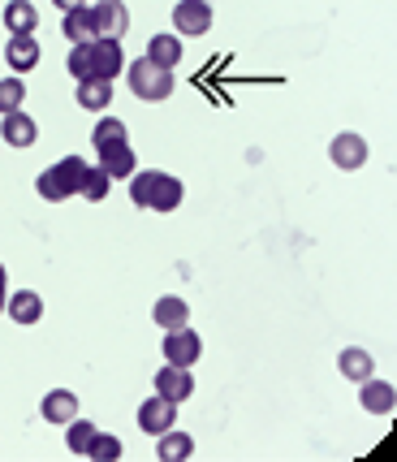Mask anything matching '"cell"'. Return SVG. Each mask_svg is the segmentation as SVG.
<instances>
[{
  "mask_svg": "<svg viewBox=\"0 0 397 462\" xmlns=\"http://www.w3.org/2000/svg\"><path fill=\"white\" fill-rule=\"evenodd\" d=\"M69 74L74 79H91V43H74V52H69Z\"/></svg>",
  "mask_w": 397,
  "mask_h": 462,
  "instance_id": "29",
  "label": "cell"
},
{
  "mask_svg": "<svg viewBox=\"0 0 397 462\" xmlns=\"http://www.w3.org/2000/svg\"><path fill=\"white\" fill-rule=\"evenodd\" d=\"M0 134H5V143H9V147H31V143L40 139V125L26 117L22 108H14V113H5V125H0Z\"/></svg>",
  "mask_w": 397,
  "mask_h": 462,
  "instance_id": "12",
  "label": "cell"
},
{
  "mask_svg": "<svg viewBox=\"0 0 397 462\" xmlns=\"http://www.w3.org/2000/svg\"><path fill=\"white\" fill-rule=\"evenodd\" d=\"M91 143H96V152H104V147H117V143H125V121H117V117L96 121V130H91Z\"/></svg>",
  "mask_w": 397,
  "mask_h": 462,
  "instance_id": "24",
  "label": "cell"
},
{
  "mask_svg": "<svg viewBox=\"0 0 397 462\" xmlns=\"http://www.w3.org/2000/svg\"><path fill=\"white\" fill-rule=\"evenodd\" d=\"M164 359L173 363V367H195L198 355H203V342H198V333L190 324H181V328H169V337H164Z\"/></svg>",
  "mask_w": 397,
  "mask_h": 462,
  "instance_id": "4",
  "label": "cell"
},
{
  "mask_svg": "<svg viewBox=\"0 0 397 462\" xmlns=\"http://www.w3.org/2000/svg\"><path fill=\"white\" fill-rule=\"evenodd\" d=\"M40 415H43L48 423H69L74 415H78V398H74L69 389H52V393L43 398Z\"/></svg>",
  "mask_w": 397,
  "mask_h": 462,
  "instance_id": "16",
  "label": "cell"
},
{
  "mask_svg": "<svg viewBox=\"0 0 397 462\" xmlns=\"http://www.w3.org/2000/svg\"><path fill=\"white\" fill-rule=\"evenodd\" d=\"M358 402H363V411L367 415H393L397 406V389L389 381H363V389H358Z\"/></svg>",
  "mask_w": 397,
  "mask_h": 462,
  "instance_id": "10",
  "label": "cell"
},
{
  "mask_svg": "<svg viewBox=\"0 0 397 462\" xmlns=\"http://www.w3.org/2000/svg\"><path fill=\"white\" fill-rule=\"evenodd\" d=\"M121 449H125V445H121L117 437H108V432H96V437H91V445H87V458H96V462H117Z\"/></svg>",
  "mask_w": 397,
  "mask_h": 462,
  "instance_id": "26",
  "label": "cell"
},
{
  "mask_svg": "<svg viewBox=\"0 0 397 462\" xmlns=\"http://www.w3.org/2000/svg\"><path fill=\"white\" fill-rule=\"evenodd\" d=\"M147 60H156V65H164V69H178L181 40L178 35H152V43H147Z\"/></svg>",
  "mask_w": 397,
  "mask_h": 462,
  "instance_id": "21",
  "label": "cell"
},
{
  "mask_svg": "<svg viewBox=\"0 0 397 462\" xmlns=\"http://www.w3.org/2000/svg\"><path fill=\"white\" fill-rule=\"evenodd\" d=\"M328 161L337 164V169H346V173L363 169V164H367V139H358L355 130L337 134V139L328 143Z\"/></svg>",
  "mask_w": 397,
  "mask_h": 462,
  "instance_id": "6",
  "label": "cell"
},
{
  "mask_svg": "<svg viewBox=\"0 0 397 462\" xmlns=\"http://www.w3.org/2000/svg\"><path fill=\"white\" fill-rule=\"evenodd\" d=\"M152 316H156V324L169 333V328H181V324L190 320V307H186V299H178V294H164Z\"/></svg>",
  "mask_w": 397,
  "mask_h": 462,
  "instance_id": "19",
  "label": "cell"
},
{
  "mask_svg": "<svg viewBox=\"0 0 397 462\" xmlns=\"http://www.w3.org/2000/svg\"><path fill=\"white\" fill-rule=\"evenodd\" d=\"M99 428L91 420H78V415H74V420H69V437H65V441H69V449H74V454H87V445H91V437H96Z\"/></svg>",
  "mask_w": 397,
  "mask_h": 462,
  "instance_id": "28",
  "label": "cell"
},
{
  "mask_svg": "<svg viewBox=\"0 0 397 462\" xmlns=\"http://www.w3.org/2000/svg\"><path fill=\"white\" fill-rule=\"evenodd\" d=\"M22 100H26V82H22L18 74H14V79H0V117L22 108Z\"/></svg>",
  "mask_w": 397,
  "mask_h": 462,
  "instance_id": "27",
  "label": "cell"
},
{
  "mask_svg": "<svg viewBox=\"0 0 397 462\" xmlns=\"http://www.w3.org/2000/svg\"><path fill=\"white\" fill-rule=\"evenodd\" d=\"M5 26H9V35H35V26H40L35 5L31 0H9L5 5Z\"/></svg>",
  "mask_w": 397,
  "mask_h": 462,
  "instance_id": "14",
  "label": "cell"
},
{
  "mask_svg": "<svg viewBox=\"0 0 397 462\" xmlns=\"http://www.w3.org/2000/svg\"><path fill=\"white\" fill-rule=\"evenodd\" d=\"M178 423V402H169V398H147V402L139 406V428L147 432V437H160V432H169Z\"/></svg>",
  "mask_w": 397,
  "mask_h": 462,
  "instance_id": "7",
  "label": "cell"
},
{
  "mask_svg": "<svg viewBox=\"0 0 397 462\" xmlns=\"http://www.w3.org/2000/svg\"><path fill=\"white\" fill-rule=\"evenodd\" d=\"M78 104H82V108H91V113L108 108V104H113V82H104V79H82V82H78Z\"/></svg>",
  "mask_w": 397,
  "mask_h": 462,
  "instance_id": "20",
  "label": "cell"
},
{
  "mask_svg": "<svg viewBox=\"0 0 397 462\" xmlns=\"http://www.w3.org/2000/svg\"><path fill=\"white\" fill-rule=\"evenodd\" d=\"M91 18H96V40H121L130 31V9L121 0H96Z\"/></svg>",
  "mask_w": 397,
  "mask_h": 462,
  "instance_id": "5",
  "label": "cell"
},
{
  "mask_svg": "<svg viewBox=\"0 0 397 462\" xmlns=\"http://www.w3.org/2000/svg\"><path fill=\"white\" fill-rule=\"evenodd\" d=\"M181 181L173 173H160V169H147V173H134L130 181V199L134 208H147V212H173L181 208Z\"/></svg>",
  "mask_w": 397,
  "mask_h": 462,
  "instance_id": "1",
  "label": "cell"
},
{
  "mask_svg": "<svg viewBox=\"0 0 397 462\" xmlns=\"http://www.w3.org/2000/svg\"><path fill=\"white\" fill-rule=\"evenodd\" d=\"M0 316H5V294H0Z\"/></svg>",
  "mask_w": 397,
  "mask_h": 462,
  "instance_id": "32",
  "label": "cell"
},
{
  "mask_svg": "<svg viewBox=\"0 0 397 462\" xmlns=\"http://www.w3.org/2000/svg\"><path fill=\"white\" fill-rule=\"evenodd\" d=\"M5 290H9V282H5V263H0V294H5Z\"/></svg>",
  "mask_w": 397,
  "mask_h": 462,
  "instance_id": "31",
  "label": "cell"
},
{
  "mask_svg": "<svg viewBox=\"0 0 397 462\" xmlns=\"http://www.w3.org/2000/svg\"><path fill=\"white\" fill-rule=\"evenodd\" d=\"M117 69H125V52H121V40H91V79L113 82Z\"/></svg>",
  "mask_w": 397,
  "mask_h": 462,
  "instance_id": "8",
  "label": "cell"
},
{
  "mask_svg": "<svg viewBox=\"0 0 397 462\" xmlns=\"http://www.w3.org/2000/svg\"><path fill=\"white\" fill-rule=\"evenodd\" d=\"M5 60H9V69H18V74L35 69V65H40V43H35V35H9Z\"/></svg>",
  "mask_w": 397,
  "mask_h": 462,
  "instance_id": "11",
  "label": "cell"
},
{
  "mask_svg": "<svg viewBox=\"0 0 397 462\" xmlns=\"http://www.w3.org/2000/svg\"><path fill=\"white\" fill-rule=\"evenodd\" d=\"M52 5H57V9H60V14H65V9H78V5H82V0H52Z\"/></svg>",
  "mask_w": 397,
  "mask_h": 462,
  "instance_id": "30",
  "label": "cell"
},
{
  "mask_svg": "<svg viewBox=\"0 0 397 462\" xmlns=\"http://www.w3.org/2000/svg\"><path fill=\"white\" fill-rule=\"evenodd\" d=\"M99 169H104L108 178H130V173H134V152H130V143L104 147V152H99Z\"/></svg>",
  "mask_w": 397,
  "mask_h": 462,
  "instance_id": "18",
  "label": "cell"
},
{
  "mask_svg": "<svg viewBox=\"0 0 397 462\" xmlns=\"http://www.w3.org/2000/svg\"><path fill=\"white\" fill-rule=\"evenodd\" d=\"M156 454H160V462H186L190 454H195V441H190L186 432H173V428H169V432H160Z\"/></svg>",
  "mask_w": 397,
  "mask_h": 462,
  "instance_id": "22",
  "label": "cell"
},
{
  "mask_svg": "<svg viewBox=\"0 0 397 462\" xmlns=\"http://www.w3.org/2000/svg\"><path fill=\"white\" fill-rule=\"evenodd\" d=\"M156 393L160 398H169V402H186L190 393H195V376H190V367H173V363H164L156 372Z\"/></svg>",
  "mask_w": 397,
  "mask_h": 462,
  "instance_id": "9",
  "label": "cell"
},
{
  "mask_svg": "<svg viewBox=\"0 0 397 462\" xmlns=\"http://www.w3.org/2000/svg\"><path fill=\"white\" fill-rule=\"evenodd\" d=\"M60 31H65V40L91 43V40H96V18H91V9H87V5H78V9H65Z\"/></svg>",
  "mask_w": 397,
  "mask_h": 462,
  "instance_id": "17",
  "label": "cell"
},
{
  "mask_svg": "<svg viewBox=\"0 0 397 462\" xmlns=\"http://www.w3.org/2000/svg\"><path fill=\"white\" fill-rule=\"evenodd\" d=\"M108 186H113V178L99 169V164H87V173H82V186H78V195L82 199H91V203H99L104 195H108Z\"/></svg>",
  "mask_w": 397,
  "mask_h": 462,
  "instance_id": "23",
  "label": "cell"
},
{
  "mask_svg": "<svg viewBox=\"0 0 397 462\" xmlns=\"http://www.w3.org/2000/svg\"><path fill=\"white\" fill-rule=\"evenodd\" d=\"M35 190H40V195H43L48 203H65V199H74V195H69V186L60 181L57 169H43L40 178H35Z\"/></svg>",
  "mask_w": 397,
  "mask_h": 462,
  "instance_id": "25",
  "label": "cell"
},
{
  "mask_svg": "<svg viewBox=\"0 0 397 462\" xmlns=\"http://www.w3.org/2000/svg\"><path fill=\"white\" fill-rule=\"evenodd\" d=\"M337 367H341V376H346V381H355V384H363L372 372H376L372 355H367V350H358V346H346V350H341Z\"/></svg>",
  "mask_w": 397,
  "mask_h": 462,
  "instance_id": "15",
  "label": "cell"
},
{
  "mask_svg": "<svg viewBox=\"0 0 397 462\" xmlns=\"http://www.w3.org/2000/svg\"><path fill=\"white\" fill-rule=\"evenodd\" d=\"M173 26H178V35H186V40L208 35L212 31V5L208 0H178L173 5Z\"/></svg>",
  "mask_w": 397,
  "mask_h": 462,
  "instance_id": "3",
  "label": "cell"
},
{
  "mask_svg": "<svg viewBox=\"0 0 397 462\" xmlns=\"http://www.w3.org/2000/svg\"><path fill=\"white\" fill-rule=\"evenodd\" d=\"M125 74H130V91L147 104H160L173 96V69H164L156 60H134V65H125Z\"/></svg>",
  "mask_w": 397,
  "mask_h": 462,
  "instance_id": "2",
  "label": "cell"
},
{
  "mask_svg": "<svg viewBox=\"0 0 397 462\" xmlns=\"http://www.w3.org/2000/svg\"><path fill=\"white\" fill-rule=\"evenodd\" d=\"M5 316H14V324H40L43 299L35 294V290H18L14 299L5 302Z\"/></svg>",
  "mask_w": 397,
  "mask_h": 462,
  "instance_id": "13",
  "label": "cell"
}]
</instances>
